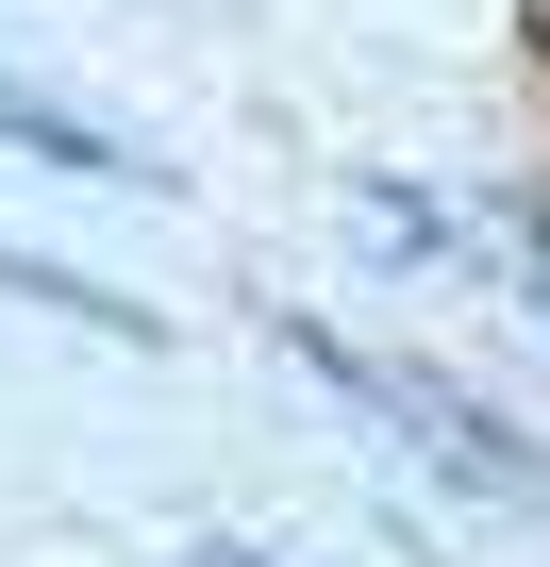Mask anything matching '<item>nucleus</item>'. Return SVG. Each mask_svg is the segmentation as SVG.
I'll use <instances>...</instances> for the list:
<instances>
[{"instance_id": "obj_1", "label": "nucleus", "mask_w": 550, "mask_h": 567, "mask_svg": "<svg viewBox=\"0 0 550 567\" xmlns=\"http://www.w3.org/2000/svg\"><path fill=\"white\" fill-rule=\"evenodd\" d=\"M334 384H367V401H384V417H401L417 451H450L467 484H517V517L550 534V451H533V434H500L484 401H434V384H384V368H334Z\"/></svg>"}, {"instance_id": "obj_2", "label": "nucleus", "mask_w": 550, "mask_h": 567, "mask_svg": "<svg viewBox=\"0 0 550 567\" xmlns=\"http://www.w3.org/2000/svg\"><path fill=\"white\" fill-rule=\"evenodd\" d=\"M0 151H34V167H68V184H151V151H134V134H101V117H51L18 68H0Z\"/></svg>"}, {"instance_id": "obj_3", "label": "nucleus", "mask_w": 550, "mask_h": 567, "mask_svg": "<svg viewBox=\"0 0 550 567\" xmlns=\"http://www.w3.org/2000/svg\"><path fill=\"white\" fill-rule=\"evenodd\" d=\"M0 284H18V301H51V318H84V334H151L117 284H84V267H34V250H0Z\"/></svg>"}]
</instances>
